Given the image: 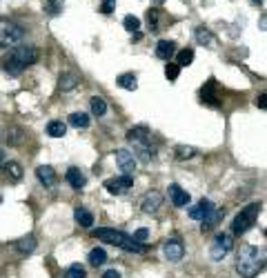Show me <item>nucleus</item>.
<instances>
[{"instance_id": "obj_15", "label": "nucleus", "mask_w": 267, "mask_h": 278, "mask_svg": "<svg viewBox=\"0 0 267 278\" xmlns=\"http://www.w3.org/2000/svg\"><path fill=\"white\" fill-rule=\"evenodd\" d=\"M65 178H67V183L71 185L73 189H83L85 185H87V178H85V174L80 172L78 167H69L67 174H65Z\"/></svg>"}, {"instance_id": "obj_20", "label": "nucleus", "mask_w": 267, "mask_h": 278, "mask_svg": "<svg viewBox=\"0 0 267 278\" xmlns=\"http://www.w3.org/2000/svg\"><path fill=\"white\" fill-rule=\"evenodd\" d=\"M78 83H80V76L78 74H71V71H67V74L60 76V89H63V91L76 89V87H78Z\"/></svg>"}, {"instance_id": "obj_30", "label": "nucleus", "mask_w": 267, "mask_h": 278, "mask_svg": "<svg viewBox=\"0 0 267 278\" xmlns=\"http://www.w3.org/2000/svg\"><path fill=\"white\" fill-rule=\"evenodd\" d=\"M174 154H176L178 160H189V158L196 156V149L194 147H187V145H178V147L174 149Z\"/></svg>"}, {"instance_id": "obj_44", "label": "nucleus", "mask_w": 267, "mask_h": 278, "mask_svg": "<svg viewBox=\"0 0 267 278\" xmlns=\"http://www.w3.org/2000/svg\"><path fill=\"white\" fill-rule=\"evenodd\" d=\"M154 2H162V0H154Z\"/></svg>"}, {"instance_id": "obj_16", "label": "nucleus", "mask_w": 267, "mask_h": 278, "mask_svg": "<svg viewBox=\"0 0 267 278\" xmlns=\"http://www.w3.org/2000/svg\"><path fill=\"white\" fill-rule=\"evenodd\" d=\"M223 216H225V209H218V207H216V209L212 211V214H207V216L203 218V221H200V223H203V225H200V229H203V231L214 229V227L218 225L220 221H223Z\"/></svg>"}, {"instance_id": "obj_32", "label": "nucleus", "mask_w": 267, "mask_h": 278, "mask_svg": "<svg viewBox=\"0 0 267 278\" xmlns=\"http://www.w3.org/2000/svg\"><path fill=\"white\" fill-rule=\"evenodd\" d=\"M45 9H47L49 16H56V14L63 11V0H47V2H45Z\"/></svg>"}, {"instance_id": "obj_28", "label": "nucleus", "mask_w": 267, "mask_h": 278, "mask_svg": "<svg viewBox=\"0 0 267 278\" xmlns=\"http://www.w3.org/2000/svg\"><path fill=\"white\" fill-rule=\"evenodd\" d=\"M194 63V49H183V52H178L176 56V65L178 67H187V65Z\"/></svg>"}, {"instance_id": "obj_17", "label": "nucleus", "mask_w": 267, "mask_h": 278, "mask_svg": "<svg viewBox=\"0 0 267 278\" xmlns=\"http://www.w3.org/2000/svg\"><path fill=\"white\" fill-rule=\"evenodd\" d=\"M36 176H38V180H40L45 187L56 185V172H53V167H49V165H40V167L36 169Z\"/></svg>"}, {"instance_id": "obj_31", "label": "nucleus", "mask_w": 267, "mask_h": 278, "mask_svg": "<svg viewBox=\"0 0 267 278\" xmlns=\"http://www.w3.org/2000/svg\"><path fill=\"white\" fill-rule=\"evenodd\" d=\"M196 40H198L200 45H207V47H210L212 42H214V36H212L210 29H205V27H196Z\"/></svg>"}, {"instance_id": "obj_6", "label": "nucleus", "mask_w": 267, "mask_h": 278, "mask_svg": "<svg viewBox=\"0 0 267 278\" xmlns=\"http://www.w3.org/2000/svg\"><path fill=\"white\" fill-rule=\"evenodd\" d=\"M22 34L25 32H22L20 25H14L9 20H0V47H11V45L20 42Z\"/></svg>"}, {"instance_id": "obj_36", "label": "nucleus", "mask_w": 267, "mask_h": 278, "mask_svg": "<svg viewBox=\"0 0 267 278\" xmlns=\"http://www.w3.org/2000/svg\"><path fill=\"white\" fill-rule=\"evenodd\" d=\"M131 238L142 245V243H147V238H149V229H147V227H141V229L134 231V236H131Z\"/></svg>"}, {"instance_id": "obj_3", "label": "nucleus", "mask_w": 267, "mask_h": 278, "mask_svg": "<svg viewBox=\"0 0 267 278\" xmlns=\"http://www.w3.org/2000/svg\"><path fill=\"white\" fill-rule=\"evenodd\" d=\"M91 236L98 238L103 243H109L114 247H121L125 252H131V254H142L145 252V245L136 243L131 236H127L125 231L121 229H111V227H98V229H91Z\"/></svg>"}, {"instance_id": "obj_40", "label": "nucleus", "mask_w": 267, "mask_h": 278, "mask_svg": "<svg viewBox=\"0 0 267 278\" xmlns=\"http://www.w3.org/2000/svg\"><path fill=\"white\" fill-rule=\"evenodd\" d=\"M265 105H267V103H265V94H261V96H258V98H256V107H261V109H265Z\"/></svg>"}, {"instance_id": "obj_33", "label": "nucleus", "mask_w": 267, "mask_h": 278, "mask_svg": "<svg viewBox=\"0 0 267 278\" xmlns=\"http://www.w3.org/2000/svg\"><path fill=\"white\" fill-rule=\"evenodd\" d=\"M158 16H160V9L147 11V22H149V29H152V32H158Z\"/></svg>"}, {"instance_id": "obj_22", "label": "nucleus", "mask_w": 267, "mask_h": 278, "mask_svg": "<svg viewBox=\"0 0 267 278\" xmlns=\"http://www.w3.org/2000/svg\"><path fill=\"white\" fill-rule=\"evenodd\" d=\"M2 172H5L7 176L14 180V183H18V180L22 178V165H20V163H14V160H11V163H5V165H2Z\"/></svg>"}, {"instance_id": "obj_4", "label": "nucleus", "mask_w": 267, "mask_h": 278, "mask_svg": "<svg viewBox=\"0 0 267 278\" xmlns=\"http://www.w3.org/2000/svg\"><path fill=\"white\" fill-rule=\"evenodd\" d=\"M127 140L134 147V158H141L142 163H149L154 158V147H152V131L147 125H138L134 129L127 131Z\"/></svg>"}, {"instance_id": "obj_7", "label": "nucleus", "mask_w": 267, "mask_h": 278, "mask_svg": "<svg viewBox=\"0 0 267 278\" xmlns=\"http://www.w3.org/2000/svg\"><path fill=\"white\" fill-rule=\"evenodd\" d=\"M231 247H234V243H231V234H225V231L216 234L214 243H212V247H210L212 261H223V258L231 252Z\"/></svg>"}, {"instance_id": "obj_13", "label": "nucleus", "mask_w": 267, "mask_h": 278, "mask_svg": "<svg viewBox=\"0 0 267 278\" xmlns=\"http://www.w3.org/2000/svg\"><path fill=\"white\" fill-rule=\"evenodd\" d=\"M169 198H172V203H174V207H187L189 205V194L185 191L180 185H176V183H172L169 185Z\"/></svg>"}, {"instance_id": "obj_19", "label": "nucleus", "mask_w": 267, "mask_h": 278, "mask_svg": "<svg viewBox=\"0 0 267 278\" xmlns=\"http://www.w3.org/2000/svg\"><path fill=\"white\" fill-rule=\"evenodd\" d=\"M73 218H76V223H78L80 227H85V229H91V225H94V214L89 209H85V207H76Z\"/></svg>"}, {"instance_id": "obj_27", "label": "nucleus", "mask_w": 267, "mask_h": 278, "mask_svg": "<svg viewBox=\"0 0 267 278\" xmlns=\"http://www.w3.org/2000/svg\"><path fill=\"white\" fill-rule=\"evenodd\" d=\"M16 247H18V252L20 254H32L34 249H36V238L25 236V238H20V241L16 243Z\"/></svg>"}, {"instance_id": "obj_21", "label": "nucleus", "mask_w": 267, "mask_h": 278, "mask_svg": "<svg viewBox=\"0 0 267 278\" xmlns=\"http://www.w3.org/2000/svg\"><path fill=\"white\" fill-rule=\"evenodd\" d=\"M69 125L76 127V129H87L89 127V114H85V111H73V114L69 116Z\"/></svg>"}, {"instance_id": "obj_23", "label": "nucleus", "mask_w": 267, "mask_h": 278, "mask_svg": "<svg viewBox=\"0 0 267 278\" xmlns=\"http://www.w3.org/2000/svg\"><path fill=\"white\" fill-rule=\"evenodd\" d=\"M105 262H107V252L103 247H94V249L89 252V265L100 267V265H105Z\"/></svg>"}, {"instance_id": "obj_14", "label": "nucleus", "mask_w": 267, "mask_h": 278, "mask_svg": "<svg viewBox=\"0 0 267 278\" xmlns=\"http://www.w3.org/2000/svg\"><path fill=\"white\" fill-rule=\"evenodd\" d=\"M216 89H218V85H216L214 78H210L207 83L203 85V89H200V98H203V103H207V105H218V94H216Z\"/></svg>"}, {"instance_id": "obj_25", "label": "nucleus", "mask_w": 267, "mask_h": 278, "mask_svg": "<svg viewBox=\"0 0 267 278\" xmlns=\"http://www.w3.org/2000/svg\"><path fill=\"white\" fill-rule=\"evenodd\" d=\"M116 83L121 85L123 89H127V91H134L138 87V83H136V76L134 74H121L118 78H116Z\"/></svg>"}, {"instance_id": "obj_41", "label": "nucleus", "mask_w": 267, "mask_h": 278, "mask_svg": "<svg viewBox=\"0 0 267 278\" xmlns=\"http://www.w3.org/2000/svg\"><path fill=\"white\" fill-rule=\"evenodd\" d=\"M141 38H142V34H141V32H134V34H131V40H134V42H138Z\"/></svg>"}, {"instance_id": "obj_38", "label": "nucleus", "mask_w": 267, "mask_h": 278, "mask_svg": "<svg viewBox=\"0 0 267 278\" xmlns=\"http://www.w3.org/2000/svg\"><path fill=\"white\" fill-rule=\"evenodd\" d=\"M114 9H116V0H103V5H100V11L103 14H114Z\"/></svg>"}, {"instance_id": "obj_35", "label": "nucleus", "mask_w": 267, "mask_h": 278, "mask_svg": "<svg viewBox=\"0 0 267 278\" xmlns=\"http://www.w3.org/2000/svg\"><path fill=\"white\" fill-rule=\"evenodd\" d=\"M178 74H180V67H178L176 63H167V65H165V76H167L169 80H176Z\"/></svg>"}, {"instance_id": "obj_9", "label": "nucleus", "mask_w": 267, "mask_h": 278, "mask_svg": "<svg viewBox=\"0 0 267 278\" xmlns=\"http://www.w3.org/2000/svg\"><path fill=\"white\" fill-rule=\"evenodd\" d=\"M131 187H134V176H125V174H123V176H116V178L105 180V189L111 196H121Z\"/></svg>"}, {"instance_id": "obj_42", "label": "nucleus", "mask_w": 267, "mask_h": 278, "mask_svg": "<svg viewBox=\"0 0 267 278\" xmlns=\"http://www.w3.org/2000/svg\"><path fill=\"white\" fill-rule=\"evenodd\" d=\"M2 160H5V152L0 149V165H2Z\"/></svg>"}, {"instance_id": "obj_2", "label": "nucleus", "mask_w": 267, "mask_h": 278, "mask_svg": "<svg viewBox=\"0 0 267 278\" xmlns=\"http://www.w3.org/2000/svg\"><path fill=\"white\" fill-rule=\"evenodd\" d=\"M265 269V252L254 245H243L236 258V272L243 278H256Z\"/></svg>"}, {"instance_id": "obj_26", "label": "nucleus", "mask_w": 267, "mask_h": 278, "mask_svg": "<svg viewBox=\"0 0 267 278\" xmlns=\"http://www.w3.org/2000/svg\"><path fill=\"white\" fill-rule=\"evenodd\" d=\"M91 103V114L94 116H105L107 114V103H105V98H100V96H94V98L89 100Z\"/></svg>"}, {"instance_id": "obj_8", "label": "nucleus", "mask_w": 267, "mask_h": 278, "mask_svg": "<svg viewBox=\"0 0 267 278\" xmlns=\"http://www.w3.org/2000/svg\"><path fill=\"white\" fill-rule=\"evenodd\" d=\"M162 254H165V258H167L169 262L183 261V256H185L183 241H180V238H167V241L162 243Z\"/></svg>"}, {"instance_id": "obj_10", "label": "nucleus", "mask_w": 267, "mask_h": 278, "mask_svg": "<svg viewBox=\"0 0 267 278\" xmlns=\"http://www.w3.org/2000/svg\"><path fill=\"white\" fill-rule=\"evenodd\" d=\"M114 156H116V165L121 167V172L125 176H131L136 172V158H134V154L129 149H116Z\"/></svg>"}, {"instance_id": "obj_34", "label": "nucleus", "mask_w": 267, "mask_h": 278, "mask_svg": "<svg viewBox=\"0 0 267 278\" xmlns=\"http://www.w3.org/2000/svg\"><path fill=\"white\" fill-rule=\"evenodd\" d=\"M123 25H125V29L127 32H138L141 29V20H138L136 16H125V20H123Z\"/></svg>"}, {"instance_id": "obj_39", "label": "nucleus", "mask_w": 267, "mask_h": 278, "mask_svg": "<svg viewBox=\"0 0 267 278\" xmlns=\"http://www.w3.org/2000/svg\"><path fill=\"white\" fill-rule=\"evenodd\" d=\"M103 278H123L121 272H116V269H107L105 274H103Z\"/></svg>"}, {"instance_id": "obj_11", "label": "nucleus", "mask_w": 267, "mask_h": 278, "mask_svg": "<svg viewBox=\"0 0 267 278\" xmlns=\"http://www.w3.org/2000/svg\"><path fill=\"white\" fill-rule=\"evenodd\" d=\"M162 205V194L160 191H147L145 196H142L141 200V207L145 214H154V211H158V207Z\"/></svg>"}, {"instance_id": "obj_24", "label": "nucleus", "mask_w": 267, "mask_h": 278, "mask_svg": "<svg viewBox=\"0 0 267 278\" xmlns=\"http://www.w3.org/2000/svg\"><path fill=\"white\" fill-rule=\"evenodd\" d=\"M47 134L52 138H63L67 134V125L63 121H52V122H47Z\"/></svg>"}, {"instance_id": "obj_1", "label": "nucleus", "mask_w": 267, "mask_h": 278, "mask_svg": "<svg viewBox=\"0 0 267 278\" xmlns=\"http://www.w3.org/2000/svg\"><path fill=\"white\" fill-rule=\"evenodd\" d=\"M38 53L36 47L32 45H20V47H14L9 53H5L2 58V69H5L9 76H20L27 67H32V65L38 63Z\"/></svg>"}, {"instance_id": "obj_43", "label": "nucleus", "mask_w": 267, "mask_h": 278, "mask_svg": "<svg viewBox=\"0 0 267 278\" xmlns=\"http://www.w3.org/2000/svg\"><path fill=\"white\" fill-rule=\"evenodd\" d=\"M254 2H263V0H254Z\"/></svg>"}, {"instance_id": "obj_18", "label": "nucleus", "mask_w": 267, "mask_h": 278, "mask_svg": "<svg viewBox=\"0 0 267 278\" xmlns=\"http://www.w3.org/2000/svg\"><path fill=\"white\" fill-rule=\"evenodd\" d=\"M176 53V42L174 40H158L156 45V56L162 58V60H167L169 63V58Z\"/></svg>"}, {"instance_id": "obj_5", "label": "nucleus", "mask_w": 267, "mask_h": 278, "mask_svg": "<svg viewBox=\"0 0 267 278\" xmlns=\"http://www.w3.org/2000/svg\"><path fill=\"white\" fill-rule=\"evenodd\" d=\"M261 203H249L247 207H243L238 214H236L234 223H231V231H234V236H243L251 227L256 225V218L261 214Z\"/></svg>"}, {"instance_id": "obj_12", "label": "nucleus", "mask_w": 267, "mask_h": 278, "mask_svg": "<svg viewBox=\"0 0 267 278\" xmlns=\"http://www.w3.org/2000/svg\"><path fill=\"white\" fill-rule=\"evenodd\" d=\"M216 209V205L212 203V200H207V198H203V200H198V203L189 209V218H194V221H203L207 214H212V211Z\"/></svg>"}, {"instance_id": "obj_29", "label": "nucleus", "mask_w": 267, "mask_h": 278, "mask_svg": "<svg viewBox=\"0 0 267 278\" xmlns=\"http://www.w3.org/2000/svg\"><path fill=\"white\" fill-rule=\"evenodd\" d=\"M65 278H87V269L83 267V265H69L67 269H65Z\"/></svg>"}, {"instance_id": "obj_37", "label": "nucleus", "mask_w": 267, "mask_h": 278, "mask_svg": "<svg viewBox=\"0 0 267 278\" xmlns=\"http://www.w3.org/2000/svg\"><path fill=\"white\" fill-rule=\"evenodd\" d=\"M22 140H25L22 129H20V127H14V129H11V136H9V142H11V145H20Z\"/></svg>"}]
</instances>
